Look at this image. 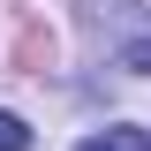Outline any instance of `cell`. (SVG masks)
<instances>
[{"mask_svg": "<svg viewBox=\"0 0 151 151\" xmlns=\"http://www.w3.org/2000/svg\"><path fill=\"white\" fill-rule=\"evenodd\" d=\"M76 151H151V129H98V136H83Z\"/></svg>", "mask_w": 151, "mask_h": 151, "instance_id": "1", "label": "cell"}, {"mask_svg": "<svg viewBox=\"0 0 151 151\" xmlns=\"http://www.w3.org/2000/svg\"><path fill=\"white\" fill-rule=\"evenodd\" d=\"M0 151H30V121L0 106Z\"/></svg>", "mask_w": 151, "mask_h": 151, "instance_id": "2", "label": "cell"}]
</instances>
